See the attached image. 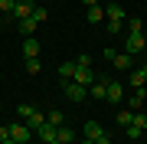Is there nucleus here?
Returning a JSON list of instances; mask_svg holds the SVG:
<instances>
[{
    "label": "nucleus",
    "instance_id": "1",
    "mask_svg": "<svg viewBox=\"0 0 147 144\" xmlns=\"http://www.w3.org/2000/svg\"><path fill=\"white\" fill-rule=\"evenodd\" d=\"M62 89H65V95L72 98V101H85V95H88V89L79 85L75 79H65V82H62Z\"/></svg>",
    "mask_w": 147,
    "mask_h": 144
},
{
    "label": "nucleus",
    "instance_id": "2",
    "mask_svg": "<svg viewBox=\"0 0 147 144\" xmlns=\"http://www.w3.org/2000/svg\"><path fill=\"white\" fill-rule=\"evenodd\" d=\"M33 134H36V131H33L30 124H10V138H13L16 144H26Z\"/></svg>",
    "mask_w": 147,
    "mask_h": 144
},
{
    "label": "nucleus",
    "instance_id": "3",
    "mask_svg": "<svg viewBox=\"0 0 147 144\" xmlns=\"http://www.w3.org/2000/svg\"><path fill=\"white\" fill-rule=\"evenodd\" d=\"M36 138H39L42 144H53V141H59V128H56V124H49V121H46V124H42V128L36 131Z\"/></svg>",
    "mask_w": 147,
    "mask_h": 144
},
{
    "label": "nucleus",
    "instance_id": "4",
    "mask_svg": "<svg viewBox=\"0 0 147 144\" xmlns=\"http://www.w3.org/2000/svg\"><path fill=\"white\" fill-rule=\"evenodd\" d=\"M33 10H36V3H33V0H16L13 16H16V20H30V16H33Z\"/></svg>",
    "mask_w": 147,
    "mask_h": 144
},
{
    "label": "nucleus",
    "instance_id": "5",
    "mask_svg": "<svg viewBox=\"0 0 147 144\" xmlns=\"http://www.w3.org/2000/svg\"><path fill=\"white\" fill-rule=\"evenodd\" d=\"M147 46V39H144V33H131V36H127V49H124V53H141V49Z\"/></svg>",
    "mask_w": 147,
    "mask_h": 144
},
{
    "label": "nucleus",
    "instance_id": "6",
    "mask_svg": "<svg viewBox=\"0 0 147 144\" xmlns=\"http://www.w3.org/2000/svg\"><path fill=\"white\" fill-rule=\"evenodd\" d=\"M23 56H26V59H39V39L36 36H26V39H23Z\"/></svg>",
    "mask_w": 147,
    "mask_h": 144
},
{
    "label": "nucleus",
    "instance_id": "7",
    "mask_svg": "<svg viewBox=\"0 0 147 144\" xmlns=\"http://www.w3.org/2000/svg\"><path fill=\"white\" fill-rule=\"evenodd\" d=\"M108 82H111V79H95L92 89H88L92 98H108Z\"/></svg>",
    "mask_w": 147,
    "mask_h": 144
},
{
    "label": "nucleus",
    "instance_id": "8",
    "mask_svg": "<svg viewBox=\"0 0 147 144\" xmlns=\"http://www.w3.org/2000/svg\"><path fill=\"white\" fill-rule=\"evenodd\" d=\"M111 62H115L118 72H124V69H131V66H134V59H131V53H115V59H111Z\"/></svg>",
    "mask_w": 147,
    "mask_h": 144
},
{
    "label": "nucleus",
    "instance_id": "9",
    "mask_svg": "<svg viewBox=\"0 0 147 144\" xmlns=\"http://www.w3.org/2000/svg\"><path fill=\"white\" fill-rule=\"evenodd\" d=\"M144 82H147V62L141 66V69L131 72V85H134V89H144Z\"/></svg>",
    "mask_w": 147,
    "mask_h": 144
},
{
    "label": "nucleus",
    "instance_id": "10",
    "mask_svg": "<svg viewBox=\"0 0 147 144\" xmlns=\"http://www.w3.org/2000/svg\"><path fill=\"white\" fill-rule=\"evenodd\" d=\"M75 72H79L75 59H69V62H62V66H59V75H62V82H65V79H75Z\"/></svg>",
    "mask_w": 147,
    "mask_h": 144
},
{
    "label": "nucleus",
    "instance_id": "11",
    "mask_svg": "<svg viewBox=\"0 0 147 144\" xmlns=\"http://www.w3.org/2000/svg\"><path fill=\"white\" fill-rule=\"evenodd\" d=\"M101 134H105V128H101L98 121H88V124H85V138H88V141H98Z\"/></svg>",
    "mask_w": 147,
    "mask_h": 144
},
{
    "label": "nucleus",
    "instance_id": "12",
    "mask_svg": "<svg viewBox=\"0 0 147 144\" xmlns=\"http://www.w3.org/2000/svg\"><path fill=\"white\" fill-rule=\"evenodd\" d=\"M75 82H79V85H85V89H92L95 72H92V69H79V72H75Z\"/></svg>",
    "mask_w": 147,
    "mask_h": 144
},
{
    "label": "nucleus",
    "instance_id": "13",
    "mask_svg": "<svg viewBox=\"0 0 147 144\" xmlns=\"http://www.w3.org/2000/svg\"><path fill=\"white\" fill-rule=\"evenodd\" d=\"M36 26H39V23L33 20V16H30V20H20V23H16V30H20L23 36H33V33H36Z\"/></svg>",
    "mask_w": 147,
    "mask_h": 144
},
{
    "label": "nucleus",
    "instance_id": "14",
    "mask_svg": "<svg viewBox=\"0 0 147 144\" xmlns=\"http://www.w3.org/2000/svg\"><path fill=\"white\" fill-rule=\"evenodd\" d=\"M105 16H108V20H124V13H121V3H108V7H105Z\"/></svg>",
    "mask_w": 147,
    "mask_h": 144
},
{
    "label": "nucleus",
    "instance_id": "15",
    "mask_svg": "<svg viewBox=\"0 0 147 144\" xmlns=\"http://www.w3.org/2000/svg\"><path fill=\"white\" fill-rule=\"evenodd\" d=\"M105 101H121V85H118L115 79L108 82V98H105Z\"/></svg>",
    "mask_w": 147,
    "mask_h": 144
},
{
    "label": "nucleus",
    "instance_id": "16",
    "mask_svg": "<svg viewBox=\"0 0 147 144\" xmlns=\"http://www.w3.org/2000/svg\"><path fill=\"white\" fill-rule=\"evenodd\" d=\"M134 115H137V112H131V108H121V112H118V124H124V128H127V124L134 121Z\"/></svg>",
    "mask_w": 147,
    "mask_h": 144
},
{
    "label": "nucleus",
    "instance_id": "17",
    "mask_svg": "<svg viewBox=\"0 0 147 144\" xmlns=\"http://www.w3.org/2000/svg\"><path fill=\"white\" fill-rule=\"evenodd\" d=\"M59 141H62V144H75V131L62 124V128H59Z\"/></svg>",
    "mask_w": 147,
    "mask_h": 144
},
{
    "label": "nucleus",
    "instance_id": "18",
    "mask_svg": "<svg viewBox=\"0 0 147 144\" xmlns=\"http://www.w3.org/2000/svg\"><path fill=\"white\" fill-rule=\"evenodd\" d=\"M98 20H105V10L95 3V7H88V23H98Z\"/></svg>",
    "mask_w": 147,
    "mask_h": 144
},
{
    "label": "nucleus",
    "instance_id": "19",
    "mask_svg": "<svg viewBox=\"0 0 147 144\" xmlns=\"http://www.w3.org/2000/svg\"><path fill=\"white\" fill-rule=\"evenodd\" d=\"M46 121H49V118H42L39 112H33V118H30V121H26V124H30V128H33V131H39V128H42V124H46Z\"/></svg>",
    "mask_w": 147,
    "mask_h": 144
},
{
    "label": "nucleus",
    "instance_id": "20",
    "mask_svg": "<svg viewBox=\"0 0 147 144\" xmlns=\"http://www.w3.org/2000/svg\"><path fill=\"white\" fill-rule=\"evenodd\" d=\"M46 118H49V124H56V128H62V121H65V115H62V112H49Z\"/></svg>",
    "mask_w": 147,
    "mask_h": 144
},
{
    "label": "nucleus",
    "instance_id": "21",
    "mask_svg": "<svg viewBox=\"0 0 147 144\" xmlns=\"http://www.w3.org/2000/svg\"><path fill=\"white\" fill-rule=\"evenodd\" d=\"M124 134H127L131 141H137V138L144 134V128H137V124H127V128H124Z\"/></svg>",
    "mask_w": 147,
    "mask_h": 144
},
{
    "label": "nucleus",
    "instance_id": "22",
    "mask_svg": "<svg viewBox=\"0 0 147 144\" xmlns=\"http://www.w3.org/2000/svg\"><path fill=\"white\" fill-rule=\"evenodd\" d=\"M16 10V0H0V13H7V16H10Z\"/></svg>",
    "mask_w": 147,
    "mask_h": 144
},
{
    "label": "nucleus",
    "instance_id": "23",
    "mask_svg": "<svg viewBox=\"0 0 147 144\" xmlns=\"http://www.w3.org/2000/svg\"><path fill=\"white\" fill-rule=\"evenodd\" d=\"M16 112H20V118H23V121H30L36 108H33V105H20V108H16Z\"/></svg>",
    "mask_w": 147,
    "mask_h": 144
},
{
    "label": "nucleus",
    "instance_id": "24",
    "mask_svg": "<svg viewBox=\"0 0 147 144\" xmlns=\"http://www.w3.org/2000/svg\"><path fill=\"white\" fill-rule=\"evenodd\" d=\"M75 66L79 69H92V56H75Z\"/></svg>",
    "mask_w": 147,
    "mask_h": 144
},
{
    "label": "nucleus",
    "instance_id": "25",
    "mask_svg": "<svg viewBox=\"0 0 147 144\" xmlns=\"http://www.w3.org/2000/svg\"><path fill=\"white\" fill-rule=\"evenodd\" d=\"M127 30L131 33H144V20H127Z\"/></svg>",
    "mask_w": 147,
    "mask_h": 144
},
{
    "label": "nucleus",
    "instance_id": "26",
    "mask_svg": "<svg viewBox=\"0 0 147 144\" xmlns=\"http://www.w3.org/2000/svg\"><path fill=\"white\" fill-rule=\"evenodd\" d=\"M33 20H36V23L46 20V7H36V10H33Z\"/></svg>",
    "mask_w": 147,
    "mask_h": 144
},
{
    "label": "nucleus",
    "instance_id": "27",
    "mask_svg": "<svg viewBox=\"0 0 147 144\" xmlns=\"http://www.w3.org/2000/svg\"><path fill=\"white\" fill-rule=\"evenodd\" d=\"M26 72H39V59H26Z\"/></svg>",
    "mask_w": 147,
    "mask_h": 144
},
{
    "label": "nucleus",
    "instance_id": "28",
    "mask_svg": "<svg viewBox=\"0 0 147 144\" xmlns=\"http://www.w3.org/2000/svg\"><path fill=\"white\" fill-rule=\"evenodd\" d=\"M108 33H121V20H108Z\"/></svg>",
    "mask_w": 147,
    "mask_h": 144
},
{
    "label": "nucleus",
    "instance_id": "29",
    "mask_svg": "<svg viewBox=\"0 0 147 144\" xmlns=\"http://www.w3.org/2000/svg\"><path fill=\"white\" fill-rule=\"evenodd\" d=\"M3 141H10V128H0V144Z\"/></svg>",
    "mask_w": 147,
    "mask_h": 144
},
{
    "label": "nucleus",
    "instance_id": "30",
    "mask_svg": "<svg viewBox=\"0 0 147 144\" xmlns=\"http://www.w3.org/2000/svg\"><path fill=\"white\" fill-rule=\"evenodd\" d=\"M95 144H111V138H108V134H101V138L95 141Z\"/></svg>",
    "mask_w": 147,
    "mask_h": 144
},
{
    "label": "nucleus",
    "instance_id": "31",
    "mask_svg": "<svg viewBox=\"0 0 147 144\" xmlns=\"http://www.w3.org/2000/svg\"><path fill=\"white\" fill-rule=\"evenodd\" d=\"M82 3H85V7H95V3H98V0H82Z\"/></svg>",
    "mask_w": 147,
    "mask_h": 144
},
{
    "label": "nucleus",
    "instance_id": "32",
    "mask_svg": "<svg viewBox=\"0 0 147 144\" xmlns=\"http://www.w3.org/2000/svg\"><path fill=\"white\" fill-rule=\"evenodd\" d=\"M82 144H95V141H88V138H85V141H82Z\"/></svg>",
    "mask_w": 147,
    "mask_h": 144
},
{
    "label": "nucleus",
    "instance_id": "33",
    "mask_svg": "<svg viewBox=\"0 0 147 144\" xmlns=\"http://www.w3.org/2000/svg\"><path fill=\"white\" fill-rule=\"evenodd\" d=\"M3 144H16V141H13V138H10V141H3Z\"/></svg>",
    "mask_w": 147,
    "mask_h": 144
},
{
    "label": "nucleus",
    "instance_id": "34",
    "mask_svg": "<svg viewBox=\"0 0 147 144\" xmlns=\"http://www.w3.org/2000/svg\"><path fill=\"white\" fill-rule=\"evenodd\" d=\"M53 144H62V141H53Z\"/></svg>",
    "mask_w": 147,
    "mask_h": 144
},
{
    "label": "nucleus",
    "instance_id": "35",
    "mask_svg": "<svg viewBox=\"0 0 147 144\" xmlns=\"http://www.w3.org/2000/svg\"><path fill=\"white\" fill-rule=\"evenodd\" d=\"M144 53H147V46H144Z\"/></svg>",
    "mask_w": 147,
    "mask_h": 144
}]
</instances>
